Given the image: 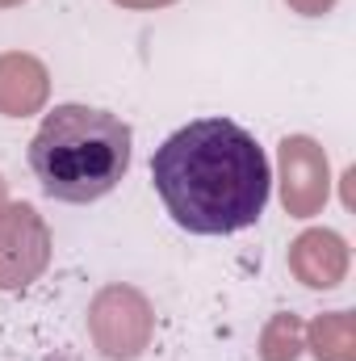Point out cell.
Segmentation results:
<instances>
[{
	"label": "cell",
	"mask_w": 356,
	"mask_h": 361,
	"mask_svg": "<svg viewBox=\"0 0 356 361\" xmlns=\"http://www.w3.org/2000/svg\"><path fill=\"white\" fill-rule=\"evenodd\" d=\"M151 180L172 223L193 235L256 227L272 193L265 147L231 118H193L172 130L151 156Z\"/></svg>",
	"instance_id": "cell-1"
},
{
	"label": "cell",
	"mask_w": 356,
	"mask_h": 361,
	"mask_svg": "<svg viewBox=\"0 0 356 361\" xmlns=\"http://www.w3.org/2000/svg\"><path fill=\"white\" fill-rule=\"evenodd\" d=\"M51 240L34 206H8L0 210V290L30 286L38 273L46 269Z\"/></svg>",
	"instance_id": "cell-3"
},
{
	"label": "cell",
	"mask_w": 356,
	"mask_h": 361,
	"mask_svg": "<svg viewBox=\"0 0 356 361\" xmlns=\"http://www.w3.org/2000/svg\"><path fill=\"white\" fill-rule=\"evenodd\" d=\"M289 4H293L298 13H306V17H319V13H327L336 0H289Z\"/></svg>",
	"instance_id": "cell-4"
},
{
	"label": "cell",
	"mask_w": 356,
	"mask_h": 361,
	"mask_svg": "<svg viewBox=\"0 0 356 361\" xmlns=\"http://www.w3.org/2000/svg\"><path fill=\"white\" fill-rule=\"evenodd\" d=\"M122 4H168V0H122Z\"/></svg>",
	"instance_id": "cell-5"
},
{
	"label": "cell",
	"mask_w": 356,
	"mask_h": 361,
	"mask_svg": "<svg viewBox=\"0 0 356 361\" xmlns=\"http://www.w3.org/2000/svg\"><path fill=\"white\" fill-rule=\"evenodd\" d=\"M0 4H17V0H0Z\"/></svg>",
	"instance_id": "cell-6"
},
{
	"label": "cell",
	"mask_w": 356,
	"mask_h": 361,
	"mask_svg": "<svg viewBox=\"0 0 356 361\" xmlns=\"http://www.w3.org/2000/svg\"><path fill=\"white\" fill-rule=\"evenodd\" d=\"M134 135L130 126L92 105H55L30 139V169L46 197L84 206L113 193L130 173Z\"/></svg>",
	"instance_id": "cell-2"
}]
</instances>
